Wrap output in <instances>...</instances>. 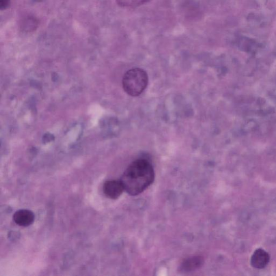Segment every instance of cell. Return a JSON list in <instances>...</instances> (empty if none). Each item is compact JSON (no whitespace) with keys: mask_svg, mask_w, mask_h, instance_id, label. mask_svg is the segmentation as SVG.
I'll list each match as a JSON object with an SVG mask.
<instances>
[{"mask_svg":"<svg viewBox=\"0 0 276 276\" xmlns=\"http://www.w3.org/2000/svg\"><path fill=\"white\" fill-rule=\"evenodd\" d=\"M155 172L150 162L139 159L132 162L125 170L120 180L125 191L132 196L141 194L153 183Z\"/></svg>","mask_w":276,"mask_h":276,"instance_id":"6da1fadb","label":"cell"},{"mask_svg":"<svg viewBox=\"0 0 276 276\" xmlns=\"http://www.w3.org/2000/svg\"><path fill=\"white\" fill-rule=\"evenodd\" d=\"M148 84V76L145 70L136 68L124 74L122 80L125 92L132 97H137L144 91Z\"/></svg>","mask_w":276,"mask_h":276,"instance_id":"7a4b0ae2","label":"cell"},{"mask_svg":"<svg viewBox=\"0 0 276 276\" xmlns=\"http://www.w3.org/2000/svg\"><path fill=\"white\" fill-rule=\"evenodd\" d=\"M125 191L122 182L120 180H110L103 185L105 195L111 199H117Z\"/></svg>","mask_w":276,"mask_h":276,"instance_id":"3957f363","label":"cell"},{"mask_svg":"<svg viewBox=\"0 0 276 276\" xmlns=\"http://www.w3.org/2000/svg\"><path fill=\"white\" fill-rule=\"evenodd\" d=\"M205 263V259L201 256H195L187 258L179 266V272L182 273H189L200 269Z\"/></svg>","mask_w":276,"mask_h":276,"instance_id":"277c9868","label":"cell"},{"mask_svg":"<svg viewBox=\"0 0 276 276\" xmlns=\"http://www.w3.org/2000/svg\"><path fill=\"white\" fill-rule=\"evenodd\" d=\"M269 261V254L266 250L261 249V248L254 251L250 259L251 266L257 269H262L266 268Z\"/></svg>","mask_w":276,"mask_h":276,"instance_id":"5b68a950","label":"cell"},{"mask_svg":"<svg viewBox=\"0 0 276 276\" xmlns=\"http://www.w3.org/2000/svg\"><path fill=\"white\" fill-rule=\"evenodd\" d=\"M13 220L15 223L21 227H28L34 222L35 215L29 210L21 209L15 213Z\"/></svg>","mask_w":276,"mask_h":276,"instance_id":"8992f818","label":"cell"},{"mask_svg":"<svg viewBox=\"0 0 276 276\" xmlns=\"http://www.w3.org/2000/svg\"><path fill=\"white\" fill-rule=\"evenodd\" d=\"M38 23L34 17L28 16L21 22V29L25 32H31L36 29Z\"/></svg>","mask_w":276,"mask_h":276,"instance_id":"52a82bcc","label":"cell"},{"mask_svg":"<svg viewBox=\"0 0 276 276\" xmlns=\"http://www.w3.org/2000/svg\"><path fill=\"white\" fill-rule=\"evenodd\" d=\"M119 6L124 8H136L150 2L151 0H115Z\"/></svg>","mask_w":276,"mask_h":276,"instance_id":"ba28073f","label":"cell"},{"mask_svg":"<svg viewBox=\"0 0 276 276\" xmlns=\"http://www.w3.org/2000/svg\"><path fill=\"white\" fill-rule=\"evenodd\" d=\"M10 0H0V8L1 10L7 9L10 4Z\"/></svg>","mask_w":276,"mask_h":276,"instance_id":"9c48e42d","label":"cell"}]
</instances>
